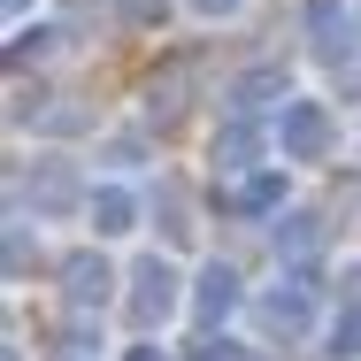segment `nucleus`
I'll list each match as a JSON object with an SVG mask.
<instances>
[{"mask_svg": "<svg viewBox=\"0 0 361 361\" xmlns=\"http://www.w3.org/2000/svg\"><path fill=\"white\" fill-rule=\"evenodd\" d=\"M108 292H116V277H108L100 254H70V262H62V300H70L77 315H85V307H108Z\"/></svg>", "mask_w": 361, "mask_h": 361, "instance_id": "nucleus-4", "label": "nucleus"}, {"mask_svg": "<svg viewBox=\"0 0 361 361\" xmlns=\"http://www.w3.org/2000/svg\"><path fill=\"white\" fill-rule=\"evenodd\" d=\"M216 361H254V354H238V346H216Z\"/></svg>", "mask_w": 361, "mask_h": 361, "instance_id": "nucleus-12", "label": "nucleus"}, {"mask_svg": "<svg viewBox=\"0 0 361 361\" xmlns=\"http://www.w3.org/2000/svg\"><path fill=\"white\" fill-rule=\"evenodd\" d=\"M307 39H315V54H354L361 47V16H346L338 0H307Z\"/></svg>", "mask_w": 361, "mask_h": 361, "instance_id": "nucleus-3", "label": "nucleus"}, {"mask_svg": "<svg viewBox=\"0 0 361 361\" xmlns=\"http://www.w3.org/2000/svg\"><path fill=\"white\" fill-rule=\"evenodd\" d=\"M192 315L216 331V323H231L238 315V269H223V262H208L200 277H192Z\"/></svg>", "mask_w": 361, "mask_h": 361, "instance_id": "nucleus-5", "label": "nucleus"}, {"mask_svg": "<svg viewBox=\"0 0 361 361\" xmlns=\"http://www.w3.org/2000/svg\"><path fill=\"white\" fill-rule=\"evenodd\" d=\"M161 8H169V0H123V16H131V23H154Z\"/></svg>", "mask_w": 361, "mask_h": 361, "instance_id": "nucleus-11", "label": "nucleus"}, {"mask_svg": "<svg viewBox=\"0 0 361 361\" xmlns=\"http://www.w3.org/2000/svg\"><path fill=\"white\" fill-rule=\"evenodd\" d=\"M185 8H192V16H238L246 0H185Z\"/></svg>", "mask_w": 361, "mask_h": 361, "instance_id": "nucleus-10", "label": "nucleus"}, {"mask_svg": "<svg viewBox=\"0 0 361 361\" xmlns=\"http://www.w3.org/2000/svg\"><path fill=\"white\" fill-rule=\"evenodd\" d=\"M307 315H315V307H307V292H269V300H262V323H269V331H285V338L307 331Z\"/></svg>", "mask_w": 361, "mask_h": 361, "instance_id": "nucleus-7", "label": "nucleus"}, {"mask_svg": "<svg viewBox=\"0 0 361 361\" xmlns=\"http://www.w3.org/2000/svg\"><path fill=\"white\" fill-rule=\"evenodd\" d=\"M85 216H92V238H131L139 231V200L123 185H92L85 192Z\"/></svg>", "mask_w": 361, "mask_h": 361, "instance_id": "nucleus-6", "label": "nucleus"}, {"mask_svg": "<svg viewBox=\"0 0 361 361\" xmlns=\"http://www.w3.org/2000/svg\"><path fill=\"white\" fill-rule=\"evenodd\" d=\"M131 361H161V354H146V346H139V354H131Z\"/></svg>", "mask_w": 361, "mask_h": 361, "instance_id": "nucleus-13", "label": "nucleus"}, {"mask_svg": "<svg viewBox=\"0 0 361 361\" xmlns=\"http://www.w3.org/2000/svg\"><path fill=\"white\" fill-rule=\"evenodd\" d=\"M123 307H131V323H139V331H161V323L185 307V292H177V262L146 254L139 269H131V292H123Z\"/></svg>", "mask_w": 361, "mask_h": 361, "instance_id": "nucleus-1", "label": "nucleus"}, {"mask_svg": "<svg viewBox=\"0 0 361 361\" xmlns=\"http://www.w3.org/2000/svg\"><path fill=\"white\" fill-rule=\"evenodd\" d=\"M331 354H346V361L361 354V307L346 315V323H338V331H331Z\"/></svg>", "mask_w": 361, "mask_h": 361, "instance_id": "nucleus-9", "label": "nucleus"}, {"mask_svg": "<svg viewBox=\"0 0 361 361\" xmlns=\"http://www.w3.org/2000/svg\"><path fill=\"white\" fill-rule=\"evenodd\" d=\"M331 139H338V123H331L323 100L277 108V146H285V161H315V154H331Z\"/></svg>", "mask_w": 361, "mask_h": 361, "instance_id": "nucleus-2", "label": "nucleus"}, {"mask_svg": "<svg viewBox=\"0 0 361 361\" xmlns=\"http://www.w3.org/2000/svg\"><path fill=\"white\" fill-rule=\"evenodd\" d=\"M277 246H285V254H307V246H315V216H292Z\"/></svg>", "mask_w": 361, "mask_h": 361, "instance_id": "nucleus-8", "label": "nucleus"}]
</instances>
